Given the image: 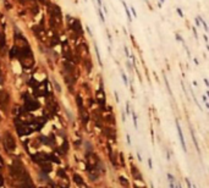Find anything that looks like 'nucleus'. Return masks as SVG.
<instances>
[{
  "mask_svg": "<svg viewBox=\"0 0 209 188\" xmlns=\"http://www.w3.org/2000/svg\"><path fill=\"white\" fill-rule=\"evenodd\" d=\"M176 11H177V14L180 15V17H183V12H182V10H181V9H179V8H177V9H176Z\"/></svg>",
  "mask_w": 209,
  "mask_h": 188,
  "instance_id": "obj_20",
  "label": "nucleus"
},
{
  "mask_svg": "<svg viewBox=\"0 0 209 188\" xmlns=\"http://www.w3.org/2000/svg\"><path fill=\"white\" fill-rule=\"evenodd\" d=\"M176 128H177V134H179V139H180V143H181V147L183 149V151L186 153L187 151V147H186V142H185V137H183V133H182V130H181V126L180 124L176 121Z\"/></svg>",
  "mask_w": 209,
  "mask_h": 188,
  "instance_id": "obj_5",
  "label": "nucleus"
},
{
  "mask_svg": "<svg viewBox=\"0 0 209 188\" xmlns=\"http://www.w3.org/2000/svg\"><path fill=\"white\" fill-rule=\"evenodd\" d=\"M144 2H146V3H147V4H148V0H144Z\"/></svg>",
  "mask_w": 209,
  "mask_h": 188,
  "instance_id": "obj_33",
  "label": "nucleus"
},
{
  "mask_svg": "<svg viewBox=\"0 0 209 188\" xmlns=\"http://www.w3.org/2000/svg\"><path fill=\"white\" fill-rule=\"evenodd\" d=\"M114 94H115V99H116V102H119V96H118V93L115 92Z\"/></svg>",
  "mask_w": 209,
  "mask_h": 188,
  "instance_id": "obj_28",
  "label": "nucleus"
},
{
  "mask_svg": "<svg viewBox=\"0 0 209 188\" xmlns=\"http://www.w3.org/2000/svg\"><path fill=\"white\" fill-rule=\"evenodd\" d=\"M160 2H161V4H163V3H164V2H165V0H160Z\"/></svg>",
  "mask_w": 209,
  "mask_h": 188,
  "instance_id": "obj_32",
  "label": "nucleus"
},
{
  "mask_svg": "<svg viewBox=\"0 0 209 188\" xmlns=\"http://www.w3.org/2000/svg\"><path fill=\"white\" fill-rule=\"evenodd\" d=\"M4 184V178H3V176L2 175H0V187H2Z\"/></svg>",
  "mask_w": 209,
  "mask_h": 188,
  "instance_id": "obj_26",
  "label": "nucleus"
},
{
  "mask_svg": "<svg viewBox=\"0 0 209 188\" xmlns=\"http://www.w3.org/2000/svg\"><path fill=\"white\" fill-rule=\"evenodd\" d=\"M99 17H100L101 22H105V17H104V14L101 12V9H99Z\"/></svg>",
  "mask_w": 209,
  "mask_h": 188,
  "instance_id": "obj_15",
  "label": "nucleus"
},
{
  "mask_svg": "<svg viewBox=\"0 0 209 188\" xmlns=\"http://www.w3.org/2000/svg\"><path fill=\"white\" fill-rule=\"evenodd\" d=\"M53 83H54V87H55V88L58 89V92H61V88H60V85H59V83H58L56 81H54Z\"/></svg>",
  "mask_w": 209,
  "mask_h": 188,
  "instance_id": "obj_17",
  "label": "nucleus"
},
{
  "mask_svg": "<svg viewBox=\"0 0 209 188\" xmlns=\"http://www.w3.org/2000/svg\"><path fill=\"white\" fill-rule=\"evenodd\" d=\"M148 166H149V169H151V170L153 169V164H152V159H151V158L148 159Z\"/></svg>",
  "mask_w": 209,
  "mask_h": 188,
  "instance_id": "obj_23",
  "label": "nucleus"
},
{
  "mask_svg": "<svg viewBox=\"0 0 209 188\" xmlns=\"http://www.w3.org/2000/svg\"><path fill=\"white\" fill-rule=\"evenodd\" d=\"M137 156H138V159H140V161H142V156H141V154H140V153H137Z\"/></svg>",
  "mask_w": 209,
  "mask_h": 188,
  "instance_id": "obj_30",
  "label": "nucleus"
},
{
  "mask_svg": "<svg viewBox=\"0 0 209 188\" xmlns=\"http://www.w3.org/2000/svg\"><path fill=\"white\" fill-rule=\"evenodd\" d=\"M168 178H169V182H174V181H175V179H174V176L170 175V173H168Z\"/></svg>",
  "mask_w": 209,
  "mask_h": 188,
  "instance_id": "obj_21",
  "label": "nucleus"
},
{
  "mask_svg": "<svg viewBox=\"0 0 209 188\" xmlns=\"http://www.w3.org/2000/svg\"><path fill=\"white\" fill-rule=\"evenodd\" d=\"M124 50H125V53H126V56H127V57H130L131 55H130V53H129V49H127V47H125V48H124Z\"/></svg>",
  "mask_w": 209,
  "mask_h": 188,
  "instance_id": "obj_25",
  "label": "nucleus"
},
{
  "mask_svg": "<svg viewBox=\"0 0 209 188\" xmlns=\"http://www.w3.org/2000/svg\"><path fill=\"white\" fill-rule=\"evenodd\" d=\"M121 77H122V79H124V83L127 85V84H129V81H127V77H126V75H125L124 72H121Z\"/></svg>",
  "mask_w": 209,
  "mask_h": 188,
  "instance_id": "obj_16",
  "label": "nucleus"
},
{
  "mask_svg": "<svg viewBox=\"0 0 209 188\" xmlns=\"http://www.w3.org/2000/svg\"><path fill=\"white\" fill-rule=\"evenodd\" d=\"M191 131V136H192V139H193V143H194V147H196V149H197V151H199V147H198V143H197V139H196V136H194V132L192 131V130H190Z\"/></svg>",
  "mask_w": 209,
  "mask_h": 188,
  "instance_id": "obj_12",
  "label": "nucleus"
},
{
  "mask_svg": "<svg viewBox=\"0 0 209 188\" xmlns=\"http://www.w3.org/2000/svg\"><path fill=\"white\" fill-rule=\"evenodd\" d=\"M80 111H81V117H82V120H83L84 122H87V121H88V113L86 111L84 108H81Z\"/></svg>",
  "mask_w": 209,
  "mask_h": 188,
  "instance_id": "obj_9",
  "label": "nucleus"
},
{
  "mask_svg": "<svg viewBox=\"0 0 209 188\" xmlns=\"http://www.w3.org/2000/svg\"><path fill=\"white\" fill-rule=\"evenodd\" d=\"M126 178H124V177H120V183H122V184H125V186H127L129 183H127V181H125Z\"/></svg>",
  "mask_w": 209,
  "mask_h": 188,
  "instance_id": "obj_18",
  "label": "nucleus"
},
{
  "mask_svg": "<svg viewBox=\"0 0 209 188\" xmlns=\"http://www.w3.org/2000/svg\"><path fill=\"white\" fill-rule=\"evenodd\" d=\"M126 138H127V143H129V144H131V139H130V136H129V134L126 136Z\"/></svg>",
  "mask_w": 209,
  "mask_h": 188,
  "instance_id": "obj_27",
  "label": "nucleus"
},
{
  "mask_svg": "<svg viewBox=\"0 0 209 188\" xmlns=\"http://www.w3.org/2000/svg\"><path fill=\"white\" fill-rule=\"evenodd\" d=\"M39 108V103H37L36 100H27L26 102V109L28 111H33V110H37Z\"/></svg>",
  "mask_w": 209,
  "mask_h": 188,
  "instance_id": "obj_7",
  "label": "nucleus"
},
{
  "mask_svg": "<svg viewBox=\"0 0 209 188\" xmlns=\"http://www.w3.org/2000/svg\"><path fill=\"white\" fill-rule=\"evenodd\" d=\"M73 178H75V182H76L77 184H83V179L81 178V176L75 175V176H73Z\"/></svg>",
  "mask_w": 209,
  "mask_h": 188,
  "instance_id": "obj_13",
  "label": "nucleus"
},
{
  "mask_svg": "<svg viewBox=\"0 0 209 188\" xmlns=\"http://www.w3.org/2000/svg\"><path fill=\"white\" fill-rule=\"evenodd\" d=\"M126 113H127L129 115H131V111H130V104H129V103L126 104Z\"/></svg>",
  "mask_w": 209,
  "mask_h": 188,
  "instance_id": "obj_22",
  "label": "nucleus"
},
{
  "mask_svg": "<svg viewBox=\"0 0 209 188\" xmlns=\"http://www.w3.org/2000/svg\"><path fill=\"white\" fill-rule=\"evenodd\" d=\"M186 183H187V188H193V187H192V184H191V182H190V179H188V178H186Z\"/></svg>",
  "mask_w": 209,
  "mask_h": 188,
  "instance_id": "obj_24",
  "label": "nucleus"
},
{
  "mask_svg": "<svg viewBox=\"0 0 209 188\" xmlns=\"http://www.w3.org/2000/svg\"><path fill=\"white\" fill-rule=\"evenodd\" d=\"M132 117H133V125H135V127L137 128V127H138V124H137V115H136L135 113H132Z\"/></svg>",
  "mask_w": 209,
  "mask_h": 188,
  "instance_id": "obj_14",
  "label": "nucleus"
},
{
  "mask_svg": "<svg viewBox=\"0 0 209 188\" xmlns=\"http://www.w3.org/2000/svg\"><path fill=\"white\" fill-rule=\"evenodd\" d=\"M121 3H122V5H124V9H125V11H126V15H127V20H129V22H132V16H131V12H130V9H129V6L126 5V3L124 2V0H121Z\"/></svg>",
  "mask_w": 209,
  "mask_h": 188,
  "instance_id": "obj_8",
  "label": "nucleus"
},
{
  "mask_svg": "<svg viewBox=\"0 0 209 188\" xmlns=\"http://www.w3.org/2000/svg\"><path fill=\"white\" fill-rule=\"evenodd\" d=\"M11 173H12L14 183L16 187H19V188H33L32 181H31L30 176L27 175L21 161L16 160L14 162V165L11 167Z\"/></svg>",
  "mask_w": 209,
  "mask_h": 188,
  "instance_id": "obj_1",
  "label": "nucleus"
},
{
  "mask_svg": "<svg viewBox=\"0 0 209 188\" xmlns=\"http://www.w3.org/2000/svg\"><path fill=\"white\" fill-rule=\"evenodd\" d=\"M97 2H98V5H99V8H101L103 5H101V0H97Z\"/></svg>",
  "mask_w": 209,
  "mask_h": 188,
  "instance_id": "obj_29",
  "label": "nucleus"
},
{
  "mask_svg": "<svg viewBox=\"0 0 209 188\" xmlns=\"http://www.w3.org/2000/svg\"><path fill=\"white\" fill-rule=\"evenodd\" d=\"M67 21H69L70 27H71L76 33H78V34H82V36H83V30H82V26H81L80 20L73 19V17H71L70 15H67Z\"/></svg>",
  "mask_w": 209,
  "mask_h": 188,
  "instance_id": "obj_2",
  "label": "nucleus"
},
{
  "mask_svg": "<svg viewBox=\"0 0 209 188\" xmlns=\"http://www.w3.org/2000/svg\"><path fill=\"white\" fill-rule=\"evenodd\" d=\"M76 102H77V104H78V108L81 109V108H83V99H82V97L80 96V94H77V97H76Z\"/></svg>",
  "mask_w": 209,
  "mask_h": 188,
  "instance_id": "obj_11",
  "label": "nucleus"
},
{
  "mask_svg": "<svg viewBox=\"0 0 209 188\" xmlns=\"http://www.w3.org/2000/svg\"><path fill=\"white\" fill-rule=\"evenodd\" d=\"M39 164V166L42 167V170L44 171V172H50L51 170H53V167H51V162L49 161V160H44V161H41V162H38Z\"/></svg>",
  "mask_w": 209,
  "mask_h": 188,
  "instance_id": "obj_6",
  "label": "nucleus"
},
{
  "mask_svg": "<svg viewBox=\"0 0 209 188\" xmlns=\"http://www.w3.org/2000/svg\"><path fill=\"white\" fill-rule=\"evenodd\" d=\"M95 98H97V103L99 104L100 108H105V93H104V89H100L95 94Z\"/></svg>",
  "mask_w": 209,
  "mask_h": 188,
  "instance_id": "obj_4",
  "label": "nucleus"
},
{
  "mask_svg": "<svg viewBox=\"0 0 209 188\" xmlns=\"http://www.w3.org/2000/svg\"><path fill=\"white\" fill-rule=\"evenodd\" d=\"M204 82H205V84L209 87V82H208V79H207V78H204Z\"/></svg>",
  "mask_w": 209,
  "mask_h": 188,
  "instance_id": "obj_31",
  "label": "nucleus"
},
{
  "mask_svg": "<svg viewBox=\"0 0 209 188\" xmlns=\"http://www.w3.org/2000/svg\"><path fill=\"white\" fill-rule=\"evenodd\" d=\"M131 11H132V16H133V17H137V14H136V10H135L133 6H131Z\"/></svg>",
  "mask_w": 209,
  "mask_h": 188,
  "instance_id": "obj_19",
  "label": "nucleus"
},
{
  "mask_svg": "<svg viewBox=\"0 0 209 188\" xmlns=\"http://www.w3.org/2000/svg\"><path fill=\"white\" fill-rule=\"evenodd\" d=\"M94 50H95V54H97V59L99 61V65L103 66V62H101V59H100V54H99V49H98V45L94 44Z\"/></svg>",
  "mask_w": 209,
  "mask_h": 188,
  "instance_id": "obj_10",
  "label": "nucleus"
},
{
  "mask_svg": "<svg viewBox=\"0 0 209 188\" xmlns=\"http://www.w3.org/2000/svg\"><path fill=\"white\" fill-rule=\"evenodd\" d=\"M4 145H5L6 150H9V151H12L16 148L15 139H14V137L10 133H6L5 134V137H4Z\"/></svg>",
  "mask_w": 209,
  "mask_h": 188,
  "instance_id": "obj_3",
  "label": "nucleus"
}]
</instances>
